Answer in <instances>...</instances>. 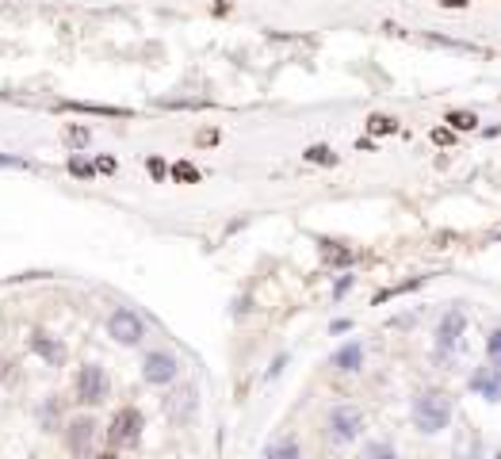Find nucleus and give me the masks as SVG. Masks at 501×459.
<instances>
[{
  "label": "nucleus",
  "instance_id": "1",
  "mask_svg": "<svg viewBox=\"0 0 501 459\" xmlns=\"http://www.w3.org/2000/svg\"><path fill=\"white\" fill-rule=\"evenodd\" d=\"M448 421H451V398L448 395L429 390V395H421L413 402V425H418L421 433H440Z\"/></svg>",
  "mask_w": 501,
  "mask_h": 459
},
{
  "label": "nucleus",
  "instance_id": "2",
  "mask_svg": "<svg viewBox=\"0 0 501 459\" xmlns=\"http://www.w3.org/2000/svg\"><path fill=\"white\" fill-rule=\"evenodd\" d=\"M142 440V414L138 409H119L111 417V433H108V444L111 448H134Z\"/></svg>",
  "mask_w": 501,
  "mask_h": 459
},
{
  "label": "nucleus",
  "instance_id": "3",
  "mask_svg": "<svg viewBox=\"0 0 501 459\" xmlns=\"http://www.w3.org/2000/svg\"><path fill=\"white\" fill-rule=\"evenodd\" d=\"M142 376H146V383H154V387H165V383H173L180 376V360H176L173 352L157 349L142 360Z\"/></svg>",
  "mask_w": 501,
  "mask_h": 459
},
{
  "label": "nucleus",
  "instance_id": "4",
  "mask_svg": "<svg viewBox=\"0 0 501 459\" xmlns=\"http://www.w3.org/2000/svg\"><path fill=\"white\" fill-rule=\"evenodd\" d=\"M108 333H111V341H119V344H138L142 337H146V322H142L134 310H115L108 318Z\"/></svg>",
  "mask_w": 501,
  "mask_h": 459
},
{
  "label": "nucleus",
  "instance_id": "5",
  "mask_svg": "<svg viewBox=\"0 0 501 459\" xmlns=\"http://www.w3.org/2000/svg\"><path fill=\"white\" fill-rule=\"evenodd\" d=\"M77 398L81 402H92V406H100L103 398H108V376H103L100 364H84L81 376H77Z\"/></svg>",
  "mask_w": 501,
  "mask_h": 459
},
{
  "label": "nucleus",
  "instance_id": "6",
  "mask_svg": "<svg viewBox=\"0 0 501 459\" xmlns=\"http://www.w3.org/2000/svg\"><path fill=\"white\" fill-rule=\"evenodd\" d=\"M329 429H333V440H341V444L356 440V436H360V429H364L360 409H352V406H337L333 414H329Z\"/></svg>",
  "mask_w": 501,
  "mask_h": 459
},
{
  "label": "nucleus",
  "instance_id": "7",
  "mask_svg": "<svg viewBox=\"0 0 501 459\" xmlns=\"http://www.w3.org/2000/svg\"><path fill=\"white\" fill-rule=\"evenodd\" d=\"M459 333H463V314L459 310H448L437 330V356H451L459 344Z\"/></svg>",
  "mask_w": 501,
  "mask_h": 459
},
{
  "label": "nucleus",
  "instance_id": "8",
  "mask_svg": "<svg viewBox=\"0 0 501 459\" xmlns=\"http://www.w3.org/2000/svg\"><path fill=\"white\" fill-rule=\"evenodd\" d=\"M471 390L482 395L486 402H501V368L497 364H490V368H478L475 376H471Z\"/></svg>",
  "mask_w": 501,
  "mask_h": 459
},
{
  "label": "nucleus",
  "instance_id": "9",
  "mask_svg": "<svg viewBox=\"0 0 501 459\" xmlns=\"http://www.w3.org/2000/svg\"><path fill=\"white\" fill-rule=\"evenodd\" d=\"M27 344H31V352L42 356L50 368H58V364L65 360V344L54 341V337H46V333H31V341H27Z\"/></svg>",
  "mask_w": 501,
  "mask_h": 459
},
{
  "label": "nucleus",
  "instance_id": "10",
  "mask_svg": "<svg viewBox=\"0 0 501 459\" xmlns=\"http://www.w3.org/2000/svg\"><path fill=\"white\" fill-rule=\"evenodd\" d=\"M92 433H96V421L92 417H77L69 425V452L73 455H84L92 448Z\"/></svg>",
  "mask_w": 501,
  "mask_h": 459
},
{
  "label": "nucleus",
  "instance_id": "11",
  "mask_svg": "<svg viewBox=\"0 0 501 459\" xmlns=\"http://www.w3.org/2000/svg\"><path fill=\"white\" fill-rule=\"evenodd\" d=\"M360 364H364V349H360L356 341L341 344V349H337V356H333V368H337V371H360Z\"/></svg>",
  "mask_w": 501,
  "mask_h": 459
},
{
  "label": "nucleus",
  "instance_id": "12",
  "mask_svg": "<svg viewBox=\"0 0 501 459\" xmlns=\"http://www.w3.org/2000/svg\"><path fill=\"white\" fill-rule=\"evenodd\" d=\"M318 249H321V257H326L329 265H352V249H341L329 238H318Z\"/></svg>",
  "mask_w": 501,
  "mask_h": 459
},
{
  "label": "nucleus",
  "instance_id": "13",
  "mask_svg": "<svg viewBox=\"0 0 501 459\" xmlns=\"http://www.w3.org/2000/svg\"><path fill=\"white\" fill-rule=\"evenodd\" d=\"M69 111H88V115H111V119H127L130 111L127 108H103V104H81V100H69L65 104Z\"/></svg>",
  "mask_w": 501,
  "mask_h": 459
},
{
  "label": "nucleus",
  "instance_id": "14",
  "mask_svg": "<svg viewBox=\"0 0 501 459\" xmlns=\"http://www.w3.org/2000/svg\"><path fill=\"white\" fill-rule=\"evenodd\" d=\"M195 409V390H180V395H173V402H168V414L173 417H192Z\"/></svg>",
  "mask_w": 501,
  "mask_h": 459
},
{
  "label": "nucleus",
  "instance_id": "15",
  "mask_svg": "<svg viewBox=\"0 0 501 459\" xmlns=\"http://www.w3.org/2000/svg\"><path fill=\"white\" fill-rule=\"evenodd\" d=\"M448 127L451 130H475L478 115H475V111H448Z\"/></svg>",
  "mask_w": 501,
  "mask_h": 459
},
{
  "label": "nucleus",
  "instance_id": "16",
  "mask_svg": "<svg viewBox=\"0 0 501 459\" xmlns=\"http://www.w3.org/2000/svg\"><path fill=\"white\" fill-rule=\"evenodd\" d=\"M421 284H425V276H418V279H405V284H394V287H386V291H379V295H375V306H379V303H386V298H394V295L413 291V287H421Z\"/></svg>",
  "mask_w": 501,
  "mask_h": 459
},
{
  "label": "nucleus",
  "instance_id": "17",
  "mask_svg": "<svg viewBox=\"0 0 501 459\" xmlns=\"http://www.w3.org/2000/svg\"><path fill=\"white\" fill-rule=\"evenodd\" d=\"M69 173H73V176H81V180H92V176H96L100 168L92 165V161H84L81 153H73V157H69Z\"/></svg>",
  "mask_w": 501,
  "mask_h": 459
},
{
  "label": "nucleus",
  "instance_id": "18",
  "mask_svg": "<svg viewBox=\"0 0 501 459\" xmlns=\"http://www.w3.org/2000/svg\"><path fill=\"white\" fill-rule=\"evenodd\" d=\"M302 157H306V161H314V165H337V153L329 146H310Z\"/></svg>",
  "mask_w": 501,
  "mask_h": 459
},
{
  "label": "nucleus",
  "instance_id": "19",
  "mask_svg": "<svg viewBox=\"0 0 501 459\" xmlns=\"http://www.w3.org/2000/svg\"><path fill=\"white\" fill-rule=\"evenodd\" d=\"M173 176H176V180H184V184H200V168H195L192 161H176Z\"/></svg>",
  "mask_w": 501,
  "mask_h": 459
},
{
  "label": "nucleus",
  "instance_id": "20",
  "mask_svg": "<svg viewBox=\"0 0 501 459\" xmlns=\"http://www.w3.org/2000/svg\"><path fill=\"white\" fill-rule=\"evenodd\" d=\"M367 130H372V134H391V130H398V123H394L391 115H372L367 119Z\"/></svg>",
  "mask_w": 501,
  "mask_h": 459
},
{
  "label": "nucleus",
  "instance_id": "21",
  "mask_svg": "<svg viewBox=\"0 0 501 459\" xmlns=\"http://www.w3.org/2000/svg\"><path fill=\"white\" fill-rule=\"evenodd\" d=\"M264 455H272V459H276V455H299V444H295V440H280V444H268V452H264Z\"/></svg>",
  "mask_w": 501,
  "mask_h": 459
},
{
  "label": "nucleus",
  "instance_id": "22",
  "mask_svg": "<svg viewBox=\"0 0 501 459\" xmlns=\"http://www.w3.org/2000/svg\"><path fill=\"white\" fill-rule=\"evenodd\" d=\"M65 142H69L73 149L88 146V130H84V127H69V130H65Z\"/></svg>",
  "mask_w": 501,
  "mask_h": 459
},
{
  "label": "nucleus",
  "instance_id": "23",
  "mask_svg": "<svg viewBox=\"0 0 501 459\" xmlns=\"http://www.w3.org/2000/svg\"><path fill=\"white\" fill-rule=\"evenodd\" d=\"M486 352H490V364H497V368H501V330H494V333H490Z\"/></svg>",
  "mask_w": 501,
  "mask_h": 459
},
{
  "label": "nucleus",
  "instance_id": "24",
  "mask_svg": "<svg viewBox=\"0 0 501 459\" xmlns=\"http://www.w3.org/2000/svg\"><path fill=\"white\" fill-rule=\"evenodd\" d=\"M432 142H437V146H451V142H456V130L437 127V130H432Z\"/></svg>",
  "mask_w": 501,
  "mask_h": 459
},
{
  "label": "nucleus",
  "instance_id": "25",
  "mask_svg": "<svg viewBox=\"0 0 501 459\" xmlns=\"http://www.w3.org/2000/svg\"><path fill=\"white\" fill-rule=\"evenodd\" d=\"M146 165H149V173H154L157 180H165V173H173V168H165V161H161V157H149Z\"/></svg>",
  "mask_w": 501,
  "mask_h": 459
},
{
  "label": "nucleus",
  "instance_id": "26",
  "mask_svg": "<svg viewBox=\"0 0 501 459\" xmlns=\"http://www.w3.org/2000/svg\"><path fill=\"white\" fill-rule=\"evenodd\" d=\"M96 168H100V173H115V157H100Z\"/></svg>",
  "mask_w": 501,
  "mask_h": 459
},
{
  "label": "nucleus",
  "instance_id": "27",
  "mask_svg": "<svg viewBox=\"0 0 501 459\" xmlns=\"http://www.w3.org/2000/svg\"><path fill=\"white\" fill-rule=\"evenodd\" d=\"M367 455H391V444H367Z\"/></svg>",
  "mask_w": 501,
  "mask_h": 459
},
{
  "label": "nucleus",
  "instance_id": "28",
  "mask_svg": "<svg viewBox=\"0 0 501 459\" xmlns=\"http://www.w3.org/2000/svg\"><path fill=\"white\" fill-rule=\"evenodd\" d=\"M0 165H4V168H20L23 161H20V157H8V153H0Z\"/></svg>",
  "mask_w": 501,
  "mask_h": 459
},
{
  "label": "nucleus",
  "instance_id": "29",
  "mask_svg": "<svg viewBox=\"0 0 501 459\" xmlns=\"http://www.w3.org/2000/svg\"><path fill=\"white\" fill-rule=\"evenodd\" d=\"M437 4H440V8H467L471 0H437Z\"/></svg>",
  "mask_w": 501,
  "mask_h": 459
},
{
  "label": "nucleus",
  "instance_id": "30",
  "mask_svg": "<svg viewBox=\"0 0 501 459\" xmlns=\"http://www.w3.org/2000/svg\"><path fill=\"white\" fill-rule=\"evenodd\" d=\"M348 287H352V276H345V279H341V284H337V291H333V295H337V298H341V295L348 291Z\"/></svg>",
  "mask_w": 501,
  "mask_h": 459
}]
</instances>
